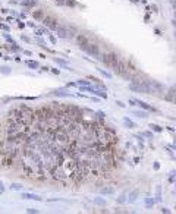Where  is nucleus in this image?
<instances>
[{"label":"nucleus","instance_id":"obj_16","mask_svg":"<svg viewBox=\"0 0 176 214\" xmlns=\"http://www.w3.org/2000/svg\"><path fill=\"white\" fill-rule=\"evenodd\" d=\"M3 191H4V188H3V183L0 182V194H3Z\"/></svg>","mask_w":176,"mask_h":214},{"label":"nucleus","instance_id":"obj_8","mask_svg":"<svg viewBox=\"0 0 176 214\" xmlns=\"http://www.w3.org/2000/svg\"><path fill=\"white\" fill-rule=\"evenodd\" d=\"M27 65L30 69H38V63L35 60H27Z\"/></svg>","mask_w":176,"mask_h":214},{"label":"nucleus","instance_id":"obj_7","mask_svg":"<svg viewBox=\"0 0 176 214\" xmlns=\"http://www.w3.org/2000/svg\"><path fill=\"white\" fill-rule=\"evenodd\" d=\"M32 18H34L35 21H43L46 16H44V12H43V10H34V12H32Z\"/></svg>","mask_w":176,"mask_h":214},{"label":"nucleus","instance_id":"obj_15","mask_svg":"<svg viewBox=\"0 0 176 214\" xmlns=\"http://www.w3.org/2000/svg\"><path fill=\"white\" fill-rule=\"evenodd\" d=\"M51 72H53V73H56V75H59V73H60V70H59V69H54V67L51 69Z\"/></svg>","mask_w":176,"mask_h":214},{"label":"nucleus","instance_id":"obj_1","mask_svg":"<svg viewBox=\"0 0 176 214\" xmlns=\"http://www.w3.org/2000/svg\"><path fill=\"white\" fill-rule=\"evenodd\" d=\"M43 24L47 27L48 30H53V31H56L57 30V21H56V18H53V16H46L44 19H43Z\"/></svg>","mask_w":176,"mask_h":214},{"label":"nucleus","instance_id":"obj_14","mask_svg":"<svg viewBox=\"0 0 176 214\" xmlns=\"http://www.w3.org/2000/svg\"><path fill=\"white\" fill-rule=\"evenodd\" d=\"M27 213H38V210H35V208H27Z\"/></svg>","mask_w":176,"mask_h":214},{"label":"nucleus","instance_id":"obj_4","mask_svg":"<svg viewBox=\"0 0 176 214\" xmlns=\"http://www.w3.org/2000/svg\"><path fill=\"white\" fill-rule=\"evenodd\" d=\"M76 41H78V44H79V47H81V49L90 44V43H88V38H87L85 35H82V34H79V35H76Z\"/></svg>","mask_w":176,"mask_h":214},{"label":"nucleus","instance_id":"obj_17","mask_svg":"<svg viewBox=\"0 0 176 214\" xmlns=\"http://www.w3.org/2000/svg\"><path fill=\"white\" fill-rule=\"evenodd\" d=\"M50 41H51V43H53V44H54V43H56V38H54V37H53V35H51V37H50Z\"/></svg>","mask_w":176,"mask_h":214},{"label":"nucleus","instance_id":"obj_2","mask_svg":"<svg viewBox=\"0 0 176 214\" xmlns=\"http://www.w3.org/2000/svg\"><path fill=\"white\" fill-rule=\"evenodd\" d=\"M82 50L87 51V53H88L90 56H93V57H98V56H100V49H98V46H94V44H88V46L82 47Z\"/></svg>","mask_w":176,"mask_h":214},{"label":"nucleus","instance_id":"obj_6","mask_svg":"<svg viewBox=\"0 0 176 214\" xmlns=\"http://www.w3.org/2000/svg\"><path fill=\"white\" fill-rule=\"evenodd\" d=\"M56 32H57V35H59L60 38H65V37H69V31H68V28H65V27H57Z\"/></svg>","mask_w":176,"mask_h":214},{"label":"nucleus","instance_id":"obj_5","mask_svg":"<svg viewBox=\"0 0 176 214\" xmlns=\"http://www.w3.org/2000/svg\"><path fill=\"white\" fill-rule=\"evenodd\" d=\"M21 198L22 199H32V201H41L43 199L40 195H35V194H21Z\"/></svg>","mask_w":176,"mask_h":214},{"label":"nucleus","instance_id":"obj_12","mask_svg":"<svg viewBox=\"0 0 176 214\" xmlns=\"http://www.w3.org/2000/svg\"><path fill=\"white\" fill-rule=\"evenodd\" d=\"M12 189H15V191L16 189H22V186H21L19 183H13V185H12Z\"/></svg>","mask_w":176,"mask_h":214},{"label":"nucleus","instance_id":"obj_13","mask_svg":"<svg viewBox=\"0 0 176 214\" xmlns=\"http://www.w3.org/2000/svg\"><path fill=\"white\" fill-rule=\"evenodd\" d=\"M1 73H10V69L9 67H1Z\"/></svg>","mask_w":176,"mask_h":214},{"label":"nucleus","instance_id":"obj_3","mask_svg":"<svg viewBox=\"0 0 176 214\" xmlns=\"http://www.w3.org/2000/svg\"><path fill=\"white\" fill-rule=\"evenodd\" d=\"M12 164H13V157H10L9 154L4 153V157L1 160V167H10Z\"/></svg>","mask_w":176,"mask_h":214},{"label":"nucleus","instance_id":"obj_9","mask_svg":"<svg viewBox=\"0 0 176 214\" xmlns=\"http://www.w3.org/2000/svg\"><path fill=\"white\" fill-rule=\"evenodd\" d=\"M56 62H57L59 65L62 66V67H65V69H68V70H72V69H70V66H68V65H66V63L63 62V60H60V59H56Z\"/></svg>","mask_w":176,"mask_h":214},{"label":"nucleus","instance_id":"obj_11","mask_svg":"<svg viewBox=\"0 0 176 214\" xmlns=\"http://www.w3.org/2000/svg\"><path fill=\"white\" fill-rule=\"evenodd\" d=\"M76 84L81 85V87H84V85H90V82H88V81H85V79H79V81H76Z\"/></svg>","mask_w":176,"mask_h":214},{"label":"nucleus","instance_id":"obj_10","mask_svg":"<svg viewBox=\"0 0 176 214\" xmlns=\"http://www.w3.org/2000/svg\"><path fill=\"white\" fill-rule=\"evenodd\" d=\"M22 4H24V6H30V7H32V6H35L37 3H35V1H28V0H25Z\"/></svg>","mask_w":176,"mask_h":214}]
</instances>
